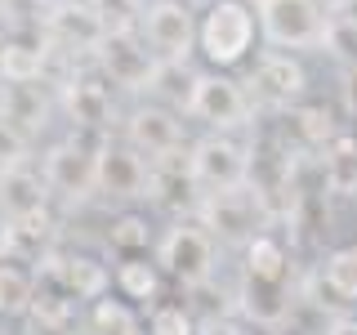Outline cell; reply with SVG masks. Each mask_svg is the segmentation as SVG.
<instances>
[{
  "instance_id": "obj_28",
  "label": "cell",
  "mask_w": 357,
  "mask_h": 335,
  "mask_svg": "<svg viewBox=\"0 0 357 335\" xmlns=\"http://www.w3.org/2000/svg\"><path fill=\"white\" fill-rule=\"evenodd\" d=\"M27 148H31V134L14 126V121L0 112V165H14V161H27Z\"/></svg>"
},
{
  "instance_id": "obj_15",
  "label": "cell",
  "mask_w": 357,
  "mask_h": 335,
  "mask_svg": "<svg viewBox=\"0 0 357 335\" xmlns=\"http://www.w3.org/2000/svg\"><path fill=\"white\" fill-rule=\"evenodd\" d=\"M50 201H54V193L31 156L14 161V165H0V215L9 223H27L36 215H50Z\"/></svg>"
},
{
  "instance_id": "obj_1",
  "label": "cell",
  "mask_w": 357,
  "mask_h": 335,
  "mask_svg": "<svg viewBox=\"0 0 357 335\" xmlns=\"http://www.w3.org/2000/svg\"><path fill=\"white\" fill-rule=\"evenodd\" d=\"M264 50L259 40V14L255 0H210L201 5V27H197V54L215 72H237L255 63Z\"/></svg>"
},
{
  "instance_id": "obj_9",
  "label": "cell",
  "mask_w": 357,
  "mask_h": 335,
  "mask_svg": "<svg viewBox=\"0 0 357 335\" xmlns=\"http://www.w3.org/2000/svg\"><path fill=\"white\" fill-rule=\"evenodd\" d=\"M197 27L201 14L192 0H148L139 14V31L148 40V50L161 63H188L197 54Z\"/></svg>"
},
{
  "instance_id": "obj_33",
  "label": "cell",
  "mask_w": 357,
  "mask_h": 335,
  "mask_svg": "<svg viewBox=\"0 0 357 335\" xmlns=\"http://www.w3.org/2000/svg\"><path fill=\"white\" fill-rule=\"evenodd\" d=\"M353 134H357V107H353Z\"/></svg>"
},
{
  "instance_id": "obj_27",
  "label": "cell",
  "mask_w": 357,
  "mask_h": 335,
  "mask_svg": "<svg viewBox=\"0 0 357 335\" xmlns=\"http://www.w3.org/2000/svg\"><path fill=\"white\" fill-rule=\"evenodd\" d=\"M143 331L148 335H201V318L192 313V304L178 299H161L143 313Z\"/></svg>"
},
{
  "instance_id": "obj_14",
  "label": "cell",
  "mask_w": 357,
  "mask_h": 335,
  "mask_svg": "<svg viewBox=\"0 0 357 335\" xmlns=\"http://www.w3.org/2000/svg\"><path fill=\"white\" fill-rule=\"evenodd\" d=\"M40 264H45V277L54 286H63L76 304H89V299L112 290V264H103L89 251H50Z\"/></svg>"
},
{
  "instance_id": "obj_21",
  "label": "cell",
  "mask_w": 357,
  "mask_h": 335,
  "mask_svg": "<svg viewBox=\"0 0 357 335\" xmlns=\"http://www.w3.org/2000/svg\"><path fill=\"white\" fill-rule=\"evenodd\" d=\"M241 277L255 282H290V251L277 232H259L241 246Z\"/></svg>"
},
{
  "instance_id": "obj_31",
  "label": "cell",
  "mask_w": 357,
  "mask_h": 335,
  "mask_svg": "<svg viewBox=\"0 0 357 335\" xmlns=\"http://www.w3.org/2000/svg\"><path fill=\"white\" fill-rule=\"evenodd\" d=\"M5 50H9V36L0 31V72H5Z\"/></svg>"
},
{
  "instance_id": "obj_4",
  "label": "cell",
  "mask_w": 357,
  "mask_h": 335,
  "mask_svg": "<svg viewBox=\"0 0 357 335\" xmlns=\"http://www.w3.org/2000/svg\"><path fill=\"white\" fill-rule=\"evenodd\" d=\"M188 179L201 197L232 193V188L255 184V152L250 143H241V134H210L201 130L188 143Z\"/></svg>"
},
{
  "instance_id": "obj_24",
  "label": "cell",
  "mask_w": 357,
  "mask_h": 335,
  "mask_svg": "<svg viewBox=\"0 0 357 335\" xmlns=\"http://www.w3.org/2000/svg\"><path fill=\"white\" fill-rule=\"evenodd\" d=\"M36 273H27L22 260H0V318L14 322L31 313V299H36Z\"/></svg>"
},
{
  "instance_id": "obj_22",
  "label": "cell",
  "mask_w": 357,
  "mask_h": 335,
  "mask_svg": "<svg viewBox=\"0 0 357 335\" xmlns=\"http://www.w3.org/2000/svg\"><path fill=\"white\" fill-rule=\"evenodd\" d=\"M81 322H85L89 335H130V331L143 327V313L134 308L130 299H121L116 290H107V295H98V299L85 304Z\"/></svg>"
},
{
  "instance_id": "obj_17",
  "label": "cell",
  "mask_w": 357,
  "mask_h": 335,
  "mask_svg": "<svg viewBox=\"0 0 357 335\" xmlns=\"http://www.w3.org/2000/svg\"><path fill=\"white\" fill-rule=\"evenodd\" d=\"M165 282H170V277L161 273V264H156L152 255H126V260H116V268H112V290H116L121 299H130L139 313L161 304Z\"/></svg>"
},
{
  "instance_id": "obj_2",
  "label": "cell",
  "mask_w": 357,
  "mask_h": 335,
  "mask_svg": "<svg viewBox=\"0 0 357 335\" xmlns=\"http://www.w3.org/2000/svg\"><path fill=\"white\" fill-rule=\"evenodd\" d=\"M255 112H259V103H255L250 85L237 81L232 72H215V67H201L192 76V89H188V103H183V117L210 134L250 130Z\"/></svg>"
},
{
  "instance_id": "obj_5",
  "label": "cell",
  "mask_w": 357,
  "mask_h": 335,
  "mask_svg": "<svg viewBox=\"0 0 357 335\" xmlns=\"http://www.w3.org/2000/svg\"><path fill=\"white\" fill-rule=\"evenodd\" d=\"M255 14H259L264 50H290V54L326 50L331 9L321 0H255Z\"/></svg>"
},
{
  "instance_id": "obj_25",
  "label": "cell",
  "mask_w": 357,
  "mask_h": 335,
  "mask_svg": "<svg viewBox=\"0 0 357 335\" xmlns=\"http://www.w3.org/2000/svg\"><path fill=\"white\" fill-rule=\"evenodd\" d=\"M45 81L36 85H0L5 89V117L14 121V126H22L27 134H40L45 126H50V98H45Z\"/></svg>"
},
{
  "instance_id": "obj_12",
  "label": "cell",
  "mask_w": 357,
  "mask_h": 335,
  "mask_svg": "<svg viewBox=\"0 0 357 335\" xmlns=\"http://www.w3.org/2000/svg\"><path fill=\"white\" fill-rule=\"evenodd\" d=\"M245 85H250L255 103L290 112L295 103L308 98V63L304 54H290V50H259Z\"/></svg>"
},
{
  "instance_id": "obj_19",
  "label": "cell",
  "mask_w": 357,
  "mask_h": 335,
  "mask_svg": "<svg viewBox=\"0 0 357 335\" xmlns=\"http://www.w3.org/2000/svg\"><path fill=\"white\" fill-rule=\"evenodd\" d=\"M156 237H161V232H156V219L139 206H121L116 215L107 219V232H103L107 251L116 255V260H126V255H152Z\"/></svg>"
},
{
  "instance_id": "obj_18",
  "label": "cell",
  "mask_w": 357,
  "mask_h": 335,
  "mask_svg": "<svg viewBox=\"0 0 357 335\" xmlns=\"http://www.w3.org/2000/svg\"><path fill=\"white\" fill-rule=\"evenodd\" d=\"M317 165H321V193L326 197H344V201L357 197V134H353V126L340 130L317 152Z\"/></svg>"
},
{
  "instance_id": "obj_10",
  "label": "cell",
  "mask_w": 357,
  "mask_h": 335,
  "mask_svg": "<svg viewBox=\"0 0 357 335\" xmlns=\"http://www.w3.org/2000/svg\"><path fill=\"white\" fill-rule=\"evenodd\" d=\"M94 67L107 76L116 89H130V94H148L156 67L161 59L148 50V40H143L139 27H107V36L98 40L94 50Z\"/></svg>"
},
{
  "instance_id": "obj_13",
  "label": "cell",
  "mask_w": 357,
  "mask_h": 335,
  "mask_svg": "<svg viewBox=\"0 0 357 335\" xmlns=\"http://www.w3.org/2000/svg\"><path fill=\"white\" fill-rule=\"evenodd\" d=\"M63 107L67 117H72L76 130H107L112 121H121L116 112V85L107 81L98 67H85V72H76L72 81L63 85Z\"/></svg>"
},
{
  "instance_id": "obj_20",
  "label": "cell",
  "mask_w": 357,
  "mask_h": 335,
  "mask_svg": "<svg viewBox=\"0 0 357 335\" xmlns=\"http://www.w3.org/2000/svg\"><path fill=\"white\" fill-rule=\"evenodd\" d=\"M317 290L331 295V304H340V313H349L357 304V241L335 246L321 255L317 264Z\"/></svg>"
},
{
  "instance_id": "obj_3",
  "label": "cell",
  "mask_w": 357,
  "mask_h": 335,
  "mask_svg": "<svg viewBox=\"0 0 357 335\" xmlns=\"http://www.w3.org/2000/svg\"><path fill=\"white\" fill-rule=\"evenodd\" d=\"M152 260L161 264V273L178 286H201V282H215L219 273V241L215 232L206 228L197 215H174L156 237Z\"/></svg>"
},
{
  "instance_id": "obj_6",
  "label": "cell",
  "mask_w": 357,
  "mask_h": 335,
  "mask_svg": "<svg viewBox=\"0 0 357 335\" xmlns=\"http://www.w3.org/2000/svg\"><path fill=\"white\" fill-rule=\"evenodd\" d=\"M192 215L206 223L210 232H215V241L223 246H245L250 237H259L268 232V219H273V210H268V197L259 184H245V188H232V193H215V197H201Z\"/></svg>"
},
{
  "instance_id": "obj_11",
  "label": "cell",
  "mask_w": 357,
  "mask_h": 335,
  "mask_svg": "<svg viewBox=\"0 0 357 335\" xmlns=\"http://www.w3.org/2000/svg\"><path fill=\"white\" fill-rule=\"evenodd\" d=\"M94 197L116 201V206H134V201H152V161L134 152L126 139L98 143V179Z\"/></svg>"
},
{
  "instance_id": "obj_23",
  "label": "cell",
  "mask_w": 357,
  "mask_h": 335,
  "mask_svg": "<svg viewBox=\"0 0 357 335\" xmlns=\"http://www.w3.org/2000/svg\"><path fill=\"white\" fill-rule=\"evenodd\" d=\"M286 121H290V134L299 139V148H304V152H321L335 134L344 130L340 121H335V112L326 103H312V98L295 103V107L286 112Z\"/></svg>"
},
{
  "instance_id": "obj_16",
  "label": "cell",
  "mask_w": 357,
  "mask_h": 335,
  "mask_svg": "<svg viewBox=\"0 0 357 335\" xmlns=\"http://www.w3.org/2000/svg\"><path fill=\"white\" fill-rule=\"evenodd\" d=\"M295 304H299V295L290 290V282H255V277H241V286L232 290V308L259 331L290 327Z\"/></svg>"
},
{
  "instance_id": "obj_7",
  "label": "cell",
  "mask_w": 357,
  "mask_h": 335,
  "mask_svg": "<svg viewBox=\"0 0 357 335\" xmlns=\"http://www.w3.org/2000/svg\"><path fill=\"white\" fill-rule=\"evenodd\" d=\"M40 174L50 184L54 201H89L94 197V179H98V143H89V134H63L54 139L40 156Z\"/></svg>"
},
{
  "instance_id": "obj_26",
  "label": "cell",
  "mask_w": 357,
  "mask_h": 335,
  "mask_svg": "<svg viewBox=\"0 0 357 335\" xmlns=\"http://www.w3.org/2000/svg\"><path fill=\"white\" fill-rule=\"evenodd\" d=\"M45 63H50V50H45V45H36V40H14V36H9L0 85H36V81H45Z\"/></svg>"
},
{
  "instance_id": "obj_8",
  "label": "cell",
  "mask_w": 357,
  "mask_h": 335,
  "mask_svg": "<svg viewBox=\"0 0 357 335\" xmlns=\"http://www.w3.org/2000/svg\"><path fill=\"white\" fill-rule=\"evenodd\" d=\"M121 139L134 152H143L148 161H165V156L183 152L192 143L183 130V112L156 103V98H139V103H130L121 112Z\"/></svg>"
},
{
  "instance_id": "obj_30",
  "label": "cell",
  "mask_w": 357,
  "mask_h": 335,
  "mask_svg": "<svg viewBox=\"0 0 357 335\" xmlns=\"http://www.w3.org/2000/svg\"><path fill=\"white\" fill-rule=\"evenodd\" d=\"M18 251V237H14V223H9L5 215H0V260H14Z\"/></svg>"
},
{
  "instance_id": "obj_29",
  "label": "cell",
  "mask_w": 357,
  "mask_h": 335,
  "mask_svg": "<svg viewBox=\"0 0 357 335\" xmlns=\"http://www.w3.org/2000/svg\"><path fill=\"white\" fill-rule=\"evenodd\" d=\"M321 335H357V313H335Z\"/></svg>"
},
{
  "instance_id": "obj_32",
  "label": "cell",
  "mask_w": 357,
  "mask_h": 335,
  "mask_svg": "<svg viewBox=\"0 0 357 335\" xmlns=\"http://www.w3.org/2000/svg\"><path fill=\"white\" fill-rule=\"evenodd\" d=\"M349 81L357 85V59H349Z\"/></svg>"
}]
</instances>
